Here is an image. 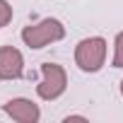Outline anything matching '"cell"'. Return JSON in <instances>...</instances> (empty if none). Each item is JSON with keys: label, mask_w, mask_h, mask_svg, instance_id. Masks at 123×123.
Returning <instances> with one entry per match:
<instances>
[{"label": "cell", "mask_w": 123, "mask_h": 123, "mask_svg": "<svg viewBox=\"0 0 123 123\" xmlns=\"http://www.w3.org/2000/svg\"><path fill=\"white\" fill-rule=\"evenodd\" d=\"M106 39L101 36H89L82 39L75 46V65L82 73H99L104 68V60H106Z\"/></svg>", "instance_id": "obj_1"}, {"label": "cell", "mask_w": 123, "mask_h": 123, "mask_svg": "<svg viewBox=\"0 0 123 123\" xmlns=\"http://www.w3.org/2000/svg\"><path fill=\"white\" fill-rule=\"evenodd\" d=\"M65 36V27L60 19H53V17H46L36 24H29L22 29V41L29 46V48H43L53 41H60Z\"/></svg>", "instance_id": "obj_2"}, {"label": "cell", "mask_w": 123, "mask_h": 123, "mask_svg": "<svg viewBox=\"0 0 123 123\" xmlns=\"http://www.w3.org/2000/svg\"><path fill=\"white\" fill-rule=\"evenodd\" d=\"M68 89V73L58 63H41V82L36 85V94L43 101H55Z\"/></svg>", "instance_id": "obj_3"}, {"label": "cell", "mask_w": 123, "mask_h": 123, "mask_svg": "<svg viewBox=\"0 0 123 123\" xmlns=\"http://www.w3.org/2000/svg\"><path fill=\"white\" fill-rule=\"evenodd\" d=\"M3 111L17 121V123H36L41 118V109L39 104H34L31 99H24V97H17V99H10L3 104Z\"/></svg>", "instance_id": "obj_4"}, {"label": "cell", "mask_w": 123, "mask_h": 123, "mask_svg": "<svg viewBox=\"0 0 123 123\" xmlns=\"http://www.w3.org/2000/svg\"><path fill=\"white\" fill-rule=\"evenodd\" d=\"M24 75V58L15 46H0V80H19Z\"/></svg>", "instance_id": "obj_5"}, {"label": "cell", "mask_w": 123, "mask_h": 123, "mask_svg": "<svg viewBox=\"0 0 123 123\" xmlns=\"http://www.w3.org/2000/svg\"><path fill=\"white\" fill-rule=\"evenodd\" d=\"M113 68H123V31L116 34V41H113Z\"/></svg>", "instance_id": "obj_6"}, {"label": "cell", "mask_w": 123, "mask_h": 123, "mask_svg": "<svg viewBox=\"0 0 123 123\" xmlns=\"http://www.w3.org/2000/svg\"><path fill=\"white\" fill-rule=\"evenodd\" d=\"M12 17H15L12 5L7 3V0H0V29H3V27H7V24L12 22Z\"/></svg>", "instance_id": "obj_7"}, {"label": "cell", "mask_w": 123, "mask_h": 123, "mask_svg": "<svg viewBox=\"0 0 123 123\" xmlns=\"http://www.w3.org/2000/svg\"><path fill=\"white\" fill-rule=\"evenodd\" d=\"M121 97H123V80H121Z\"/></svg>", "instance_id": "obj_8"}]
</instances>
